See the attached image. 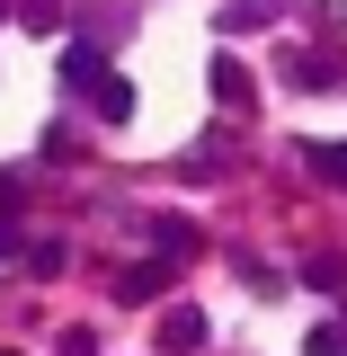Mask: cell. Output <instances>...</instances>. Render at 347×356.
<instances>
[{
  "label": "cell",
  "mask_w": 347,
  "mask_h": 356,
  "mask_svg": "<svg viewBox=\"0 0 347 356\" xmlns=\"http://www.w3.org/2000/svg\"><path fill=\"white\" fill-rule=\"evenodd\" d=\"M161 348H170V356H196V348H205V312L170 303V312H161Z\"/></svg>",
  "instance_id": "6da1fadb"
},
{
  "label": "cell",
  "mask_w": 347,
  "mask_h": 356,
  "mask_svg": "<svg viewBox=\"0 0 347 356\" xmlns=\"http://www.w3.org/2000/svg\"><path fill=\"white\" fill-rule=\"evenodd\" d=\"M267 18H285V0H232V9H223V36H241V27H267Z\"/></svg>",
  "instance_id": "7a4b0ae2"
},
{
  "label": "cell",
  "mask_w": 347,
  "mask_h": 356,
  "mask_svg": "<svg viewBox=\"0 0 347 356\" xmlns=\"http://www.w3.org/2000/svg\"><path fill=\"white\" fill-rule=\"evenodd\" d=\"M214 98L223 107H250V72H241L232 54H214Z\"/></svg>",
  "instance_id": "3957f363"
},
{
  "label": "cell",
  "mask_w": 347,
  "mask_h": 356,
  "mask_svg": "<svg viewBox=\"0 0 347 356\" xmlns=\"http://www.w3.org/2000/svg\"><path fill=\"white\" fill-rule=\"evenodd\" d=\"M303 285L339 294V285H347V259H339V250H312V259H303Z\"/></svg>",
  "instance_id": "277c9868"
},
{
  "label": "cell",
  "mask_w": 347,
  "mask_h": 356,
  "mask_svg": "<svg viewBox=\"0 0 347 356\" xmlns=\"http://www.w3.org/2000/svg\"><path fill=\"white\" fill-rule=\"evenodd\" d=\"M63 81H72V89H98V81H107V63H98V44H72V54H63Z\"/></svg>",
  "instance_id": "5b68a950"
},
{
  "label": "cell",
  "mask_w": 347,
  "mask_h": 356,
  "mask_svg": "<svg viewBox=\"0 0 347 356\" xmlns=\"http://www.w3.org/2000/svg\"><path fill=\"white\" fill-rule=\"evenodd\" d=\"M303 161L330 178V187H347V143H303Z\"/></svg>",
  "instance_id": "8992f818"
},
{
  "label": "cell",
  "mask_w": 347,
  "mask_h": 356,
  "mask_svg": "<svg viewBox=\"0 0 347 356\" xmlns=\"http://www.w3.org/2000/svg\"><path fill=\"white\" fill-rule=\"evenodd\" d=\"M89 98H98V116H134V89H125V81H116V72H107V81L89 89Z\"/></svg>",
  "instance_id": "52a82bcc"
},
{
  "label": "cell",
  "mask_w": 347,
  "mask_h": 356,
  "mask_svg": "<svg viewBox=\"0 0 347 356\" xmlns=\"http://www.w3.org/2000/svg\"><path fill=\"white\" fill-rule=\"evenodd\" d=\"M152 241H161L170 259H187V250H196V232H187V222H178V214H161V222H152Z\"/></svg>",
  "instance_id": "ba28073f"
},
{
  "label": "cell",
  "mask_w": 347,
  "mask_h": 356,
  "mask_svg": "<svg viewBox=\"0 0 347 356\" xmlns=\"http://www.w3.org/2000/svg\"><path fill=\"white\" fill-rule=\"evenodd\" d=\"M18 18L27 27H54V0H18Z\"/></svg>",
  "instance_id": "9c48e42d"
},
{
  "label": "cell",
  "mask_w": 347,
  "mask_h": 356,
  "mask_svg": "<svg viewBox=\"0 0 347 356\" xmlns=\"http://www.w3.org/2000/svg\"><path fill=\"white\" fill-rule=\"evenodd\" d=\"M0 18H9V0H0Z\"/></svg>",
  "instance_id": "30bf717a"
}]
</instances>
